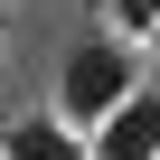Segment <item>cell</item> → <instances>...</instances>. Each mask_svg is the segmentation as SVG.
Here are the masks:
<instances>
[{
	"label": "cell",
	"instance_id": "1",
	"mask_svg": "<svg viewBox=\"0 0 160 160\" xmlns=\"http://www.w3.org/2000/svg\"><path fill=\"white\" fill-rule=\"evenodd\" d=\"M151 85V75H141V57H132V38H113V28H94V38H75L66 57H57V122L66 132H104L132 94Z\"/></svg>",
	"mask_w": 160,
	"mask_h": 160
},
{
	"label": "cell",
	"instance_id": "2",
	"mask_svg": "<svg viewBox=\"0 0 160 160\" xmlns=\"http://www.w3.org/2000/svg\"><path fill=\"white\" fill-rule=\"evenodd\" d=\"M85 151H94V160H160V85H141V94L85 141Z\"/></svg>",
	"mask_w": 160,
	"mask_h": 160
},
{
	"label": "cell",
	"instance_id": "3",
	"mask_svg": "<svg viewBox=\"0 0 160 160\" xmlns=\"http://www.w3.org/2000/svg\"><path fill=\"white\" fill-rule=\"evenodd\" d=\"M0 160H94V151H85V132H66L57 113H28V122L0 132Z\"/></svg>",
	"mask_w": 160,
	"mask_h": 160
},
{
	"label": "cell",
	"instance_id": "4",
	"mask_svg": "<svg viewBox=\"0 0 160 160\" xmlns=\"http://www.w3.org/2000/svg\"><path fill=\"white\" fill-rule=\"evenodd\" d=\"M113 38H160V0H113Z\"/></svg>",
	"mask_w": 160,
	"mask_h": 160
}]
</instances>
